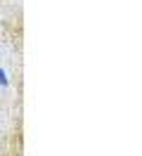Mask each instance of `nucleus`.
<instances>
[{
    "label": "nucleus",
    "mask_w": 142,
    "mask_h": 156,
    "mask_svg": "<svg viewBox=\"0 0 142 156\" xmlns=\"http://www.w3.org/2000/svg\"><path fill=\"white\" fill-rule=\"evenodd\" d=\"M0 85H7V73L0 69Z\"/></svg>",
    "instance_id": "obj_1"
}]
</instances>
